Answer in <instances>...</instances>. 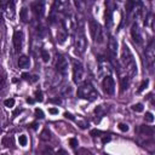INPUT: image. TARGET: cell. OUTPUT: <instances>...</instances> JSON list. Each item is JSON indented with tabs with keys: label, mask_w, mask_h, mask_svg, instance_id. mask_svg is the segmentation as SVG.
Instances as JSON below:
<instances>
[{
	"label": "cell",
	"mask_w": 155,
	"mask_h": 155,
	"mask_svg": "<svg viewBox=\"0 0 155 155\" xmlns=\"http://www.w3.org/2000/svg\"><path fill=\"white\" fill-rule=\"evenodd\" d=\"M120 62H121V65H122L124 70L126 71V74L131 79L137 75V63H136V59H134L130 47L126 44H124V46H122Z\"/></svg>",
	"instance_id": "cell-1"
},
{
	"label": "cell",
	"mask_w": 155,
	"mask_h": 155,
	"mask_svg": "<svg viewBox=\"0 0 155 155\" xmlns=\"http://www.w3.org/2000/svg\"><path fill=\"white\" fill-rule=\"evenodd\" d=\"M84 25L82 23L80 22L79 24H76V34H75V39H74V48H75V52L78 54H82L85 51H86V47H87V41H86V36H85V33H84Z\"/></svg>",
	"instance_id": "cell-2"
},
{
	"label": "cell",
	"mask_w": 155,
	"mask_h": 155,
	"mask_svg": "<svg viewBox=\"0 0 155 155\" xmlns=\"http://www.w3.org/2000/svg\"><path fill=\"white\" fill-rule=\"evenodd\" d=\"M78 97L92 102V101H96L99 97V94L94 90V87L90 82L86 81V82H84V84H81L79 86V88H78Z\"/></svg>",
	"instance_id": "cell-3"
},
{
	"label": "cell",
	"mask_w": 155,
	"mask_h": 155,
	"mask_svg": "<svg viewBox=\"0 0 155 155\" xmlns=\"http://www.w3.org/2000/svg\"><path fill=\"white\" fill-rule=\"evenodd\" d=\"M144 64L149 71L155 69V39H153L144 50Z\"/></svg>",
	"instance_id": "cell-4"
},
{
	"label": "cell",
	"mask_w": 155,
	"mask_h": 155,
	"mask_svg": "<svg viewBox=\"0 0 155 155\" xmlns=\"http://www.w3.org/2000/svg\"><path fill=\"white\" fill-rule=\"evenodd\" d=\"M90 31H91V35H92V39L96 44H102L104 41V34H103V29H102V25L91 19L90 21Z\"/></svg>",
	"instance_id": "cell-5"
},
{
	"label": "cell",
	"mask_w": 155,
	"mask_h": 155,
	"mask_svg": "<svg viewBox=\"0 0 155 155\" xmlns=\"http://www.w3.org/2000/svg\"><path fill=\"white\" fill-rule=\"evenodd\" d=\"M73 80L75 84H81L85 81V69L80 61L73 59Z\"/></svg>",
	"instance_id": "cell-6"
},
{
	"label": "cell",
	"mask_w": 155,
	"mask_h": 155,
	"mask_svg": "<svg viewBox=\"0 0 155 155\" xmlns=\"http://www.w3.org/2000/svg\"><path fill=\"white\" fill-rule=\"evenodd\" d=\"M111 70L113 69H111L110 62L104 57H99L98 58V74H99V76H103V78L110 76Z\"/></svg>",
	"instance_id": "cell-7"
},
{
	"label": "cell",
	"mask_w": 155,
	"mask_h": 155,
	"mask_svg": "<svg viewBox=\"0 0 155 155\" xmlns=\"http://www.w3.org/2000/svg\"><path fill=\"white\" fill-rule=\"evenodd\" d=\"M56 69L63 76L67 75V73H68V61H67V58L64 56L57 54V58H56Z\"/></svg>",
	"instance_id": "cell-8"
},
{
	"label": "cell",
	"mask_w": 155,
	"mask_h": 155,
	"mask_svg": "<svg viewBox=\"0 0 155 155\" xmlns=\"http://www.w3.org/2000/svg\"><path fill=\"white\" fill-rule=\"evenodd\" d=\"M103 90L107 94H114L115 93V81L111 76H105L102 82Z\"/></svg>",
	"instance_id": "cell-9"
},
{
	"label": "cell",
	"mask_w": 155,
	"mask_h": 155,
	"mask_svg": "<svg viewBox=\"0 0 155 155\" xmlns=\"http://www.w3.org/2000/svg\"><path fill=\"white\" fill-rule=\"evenodd\" d=\"M108 51H109V54H110L111 59L115 61L116 54H117V41L113 35H110L109 40H108Z\"/></svg>",
	"instance_id": "cell-10"
},
{
	"label": "cell",
	"mask_w": 155,
	"mask_h": 155,
	"mask_svg": "<svg viewBox=\"0 0 155 155\" xmlns=\"http://www.w3.org/2000/svg\"><path fill=\"white\" fill-rule=\"evenodd\" d=\"M131 36L133 39V41L137 44V45H140L142 41H143V36H142V31L139 29V25L137 23H133L132 27H131Z\"/></svg>",
	"instance_id": "cell-11"
},
{
	"label": "cell",
	"mask_w": 155,
	"mask_h": 155,
	"mask_svg": "<svg viewBox=\"0 0 155 155\" xmlns=\"http://www.w3.org/2000/svg\"><path fill=\"white\" fill-rule=\"evenodd\" d=\"M22 45H23V33L22 30H18L16 29L13 31V47H15V51L18 52L22 50Z\"/></svg>",
	"instance_id": "cell-12"
},
{
	"label": "cell",
	"mask_w": 155,
	"mask_h": 155,
	"mask_svg": "<svg viewBox=\"0 0 155 155\" xmlns=\"http://www.w3.org/2000/svg\"><path fill=\"white\" fill-rule=\"evenodd\" d=\"M1 7H2V11H4V15L8 19L15 18V2L13 1H8L6 4H2Z\"/></svg>",
	"instance_id": "cell-13"
},
{
	"label": "cell",
	"mask_w": 155,
	"mask_h": 155,
	"mask_svg": "<svg viewBox=\"0 0 155 155\" xmlns=\"http://www.w3.org/2000/svg\"><path fill=\"white\" fill-rule=\"evenodd\" d=\"M138 142H139V144H140L143 148H145V149L149 150L150 153L155 151V142H154V139H151V138H147V137H145L144 140H138Z\"/></svg>",
	"instance_id": "cell-14"
},
{
	"label": "cell",
	"mask_w": 155,
	"mask_h": 155,
	"mask_svg": "<svg viewBox=\"0 0 155 155\" xmlns=\"http://www.w3.org/2000/svg\"><path fill=\"white\" fill-rule=\"evenodd\" d=\"M31 10L34 11V13L39 17H41L44 15V10H45V6H44V2L42 1H36V2H33L31 4Z\"/></svg>",
	"instance_id": "cell-15"
},
{
	"label": "cell",
	"mask_w": 155,
	"mask_h": 155,
	"mask_svg": "<svg viewBox=\"0 0 155 155\" xmlns=\"http://www.w3.org/2000/svg\"><path fill=\"white\" fill-rule=\"evenodd\" d=\"M137 131H138V133H139L140 136H143V137H150V136H153V133H154V130H153L150 126H147V125H140V126L137 128Z\"/></svg>",
	"instance_id": "cell-16"
},
{
	"label": "cell",
	"mask_w": 155,
	"mask_h": 155,
	"mask_svg": "<svg viewBox=\"0 0 155 155\" xmlns=\"http://www.w3.org/2000/svg\"><path fill=\"white\" fill-rule=\"evenodd\" d=\"M18 67L22 68V69L29 68L30 67V59H29V57L25 56V54L19 56V58H18Z\"/></svg>",
	"instance_id": "cell-17"
},
{
	"label": "cell",
	"mask_w": 155,
	"mask_h": 155,
	"mask_svg": "<svg viewBox=\"0 0 155 155\" xmlns=\"http://www.w3.org/2000/svg\"><path fill=\"white\" fill-rule=\"evenodd\" d=\"M131 85V78L128 75H125L120 79V86H121V91H126Z\"/></svg>",
	"instance_id": "cell-18"
},
{
	"label": "cell",
	"mask_w": 155,
	"mask_h": 155,
	"mask_svg": "<svg viewBox=\"0 0 155 155\" xmlns=\"http://www.w3.org/2000/svg\"><path fill=\"white\" fill-rule=\"evenodd\" d=\"M104 16H105V24H107V27H110L111 22H113V10L110 7H107Z\"/></svg>",
	"instance_id": "cell-19"
},
{
	"label": "cell",
	"mask_w": 155,
	"mask_h": 155,
	"mask_svg": "<svg viewBox=\"0 0 155 155\" xmlns=\"http://www.w3.org/2000/svg\"><path fill=\"white\" fill-rule=\"evenodd\" d=\"M154 21H155V19H154L153 12H148V15H147V17H145V21H144V25L148 27V28H153Z\"/></svg>",
	"instance_id": "cell-20"
},
{
	"label": "cell",
	"mask_w": 155,
	"mask_h": 155,
	"mask_svg": "<svg viewBox=\"0 0 155 155\" xmlns=\"http://www.w3.org/2000/svg\"><path fill=\"white\" fill-rule=\"evenodd\" d=\"M107 111H108V108H107L105 105H98V107L94 109V113H96L99 117H102Z\"/></svg>",
	"instance_id": "cell-21"
},
{
	"label": "cell",
	"mask_w": 155,
	"mask_h": 155,
	"mask_svg": "<svg viewBox=\"0 0 155 155\" xmlns=\"http://www.w3.org/2000/svg\"><path fill=\"white\" fill-rule=\"evenodd\" d=\"M19 17H21V19H22V22H28V10L25 8V7H23L22 10H21V13H19Z\"/></svg>",
	"instance_id": "cell-22"
},
{
	"label": "cell",
	"mask_w": 155,
	"mask_h": 155,
	"mask_svg": "<svg viewBox=\"0 0 155 155\" xmlns=\"http://www.w3.org/2000/svg\"><path fill=\"white\" fill-rule=\"evenodd\" d=\"M40 56H41V58H42L44 62H48L50 61V53L45 48H41L40 50Z\"/></svg>",
	"instance_id": "cell-23"
},
{
	"label": "cell",
	"mask_w": 155,
	"mask_h": 155,
	"mask_svg": "<svg viewBox=\"0 0 155 155\" xmlns=\"http://www.w3.org/2000/svg\"><path fill=\"white\" fill-rule=\"evenodd\" d=\"M131 109H132L133 111H136V113H142V111L144 110V105H143L142 103H136V104H133V105L131 107Z\"/></svg>",
	"instance_id": "cell-24"
},
{
	"label": "cell",
	"mask_w": 155,
	"mask_h": 155,
	"mask_svg": "<svg viewBox=\"0 0 155 155\" xmlns=\"http://www.w3.org/2000/svg\"><path fill=\"white\" fill-rule=\"evenodd\" d=\"M40 138L42 139V140H48L50 138H51V133H50V131H48V128H45L42 132H41V134H40Z\"/></svg>",
	"instance_id": "cell-25"
},
{
	"label": "cell",
	"mask_w": 155,
	"mask_h": 155,
	"mask_svg": "<svg viewBox=\"0 0 155 155\" xmlns=\"http://www.w3.org/2000/svg\"><path fill=\"white\" fill-rule=\"evenodd\" d=\"M75 155H93L90 150L85 149V148H79L76 151H75Z\"/></svg>",
	"instance_id": "cell-26"
},
{
	"label": "cell",
	"mask_w": 155,
	"mask_h": 155,
	"mask_svg": "<svg viewBox=\"0 0 155 155\" xmlns=\"http://www.w3.org/2000/svg\"><path fill=\"white\" fill-rule=\"evenodd\" d=\"M18 143H19V145L25 147L27 143H28V138H27V136H25V134H21V136L18 137Z\"/></svg>",
	"instance_id": "cell-27"
},
{
	"label": "cell",
	"mask_w": 155,
	"mask_h": 155,
	"mask_svg": "<svg viewBox=\"0 0 155 155\" xmlns=\"http://www.w3.org/2000/svg\"><path fill=\"white\" fill-rule=\"evenodd\" d=\"M148 84H149V80H148V79L143 80V81H142V84H140V86H139V88L137 90V93H140L142 91H144V90L148 87Z\"/></svg>",
	"instance_id": "cell-28"
},
{
	"label": "cell",
	"mask_w": 155,
	"mask_h": 155,
	"mask_svg": "<svg viewBox=\"0 0 155 155\" xmlns=\"http://www.w3.org/2000/svg\"><path fill=\"white\" fill-rule=\"evenodd\" d=\"M4 105L7 108H13L15 107V99L13 98H7L4 101Z\"/></svg>",
	"instance_id": "cell-29"
},
{
	"label": "cell",
	"mask_w": 155,
	"mask_h": 155,
	"mask_svg": "<svg viewBox=\"0 0 155 155\" xmlns=\"http://www.w3.org/2000/svg\"><path fill=\"white\" fill-rule=\"evenodd\" d=\"M144 120H145V122H153L154 121V115L150 111H147L145 116H144Z\"/></svg>",
	"instance_id": "cell-30"
},
{
	"label": "cell",
	"mask_w": 155,
	"mask_h": 155,
	"mask_svg": "<svg viewBox=\"0 0 155 155\" xmlns=\"http://www.w3.org/2000/svg\"><path fill=\"white\" fill-rule=\"evenodd\" d=\"M119 130L121 131V132H127L128 131V125L127 124H119Z\"/></svg>",
	"instance_id": "cell-31"
},
{
	"label": "cell",
	"mask_w": 155,
	"mask_h": 155,
	"mask_svg": "<svg viewBox=\"0 0 155 155\" xmlns=\"http://www.w3.org/2000/svg\"><path fill=\"white\" fill-rule=\"evenodd\" d=\"M69 144H70V147H71V148H76V147L79 145L78 139H76V138H70V139H69Z\"/></svg>",
	"instance_id": "cell-32"
},
{
	"label": "cell",
	"mask_w": 155,
	"mask_h": 155,
	"mask_svg": "<svg viewBox=\"0 0 155 155\" xmlns=\"http://www.w3.org/2000/svg\"><path fill=\"white\" fill-rule=\"evenodd\" d=\"M62 94H71V87L70 86H65L63 90H62Z\"/></svg>",
	"instance_id": "cell-33"
},
{
	"label": "cell",
	"mask_w": 155,
	"mask_h": 155,
	"mask_svg": "<svg viewBox=\"0 0 155 155\" xmlns=\"http://www.w3.org/2000/svg\"><path fill=\"white\" fill-rule=\"evenodd\" d=\"M35 98H36V101H39V102H42V92H41L40 90L35 91Z\"/></svg>",
	"instance_id": "cell-34"
},
{
	"label": "cell",
	"mask_w": 155,
	"mask_h": 155,
	"mask_svg": "<svg viewBox=\"0 0 155 155\" xmlns=\"http://www.w3.org/2000/svg\"><path fill=\"white\" fill-rule=\"evenodd\" d=\"M35 115H36L38 119H42V117H44V111H42L41 109L36 108V109H35Z\"/></svg>",
	"instance_id": "cell-35"
},
{
	"label": "cell",
	"mask_w": 155,
	"mask_h": 155,
	"mask_svg": "<svg viewBox=\"0 0 155 155\" xmlns=\"http://www.w3.org/2000/svg\"><path fill=\"white\" fill-rule=\"evenodd\" d=\"M48 113H50V114H53V115H54V114H58V109H57V108H50V109H48Z\"/></svg>",
	"instance_id": "cell-36"
},
{
	"label": "cell",
	"mask_w": 155,
	"mask_h": 155,
	"mask_svg": "<svg viewBox=\"0 0 155 155\" xmlns=\"http://www.w3.org/2000/svg\"><path fill=\"white\" fill-rule=\"evenodd\" d=\"M56 155H68V154H67V151H65V150H63V149H59V150L56 153Z\"/></svg>",
	"instance_id": "cell-37"
},
{
	"label": "cell",
	"mask_w": 155,
	"mask_h": 155,
	"mask_svg": "<svg viewBox=\"0 0 155 155\" xmlns=\"http://www.w3.org/2000/svg\"><path fill=\"white\" fill-rule=\"evenodd\" d=\"M64 116H65L67 119H70V120H75V117H74V116H73L70 113H65V114H64Z\"/></svg>",
	"instance_id": "cell-38"
},
{
	"label": "cell",
	"mask_w": 155,
	"mask_h": 155,
	"mask_svg": "<svg viewBox=\"0 0 155 155\" xmlns=\"http://www.w3.org/2000/svg\"><path fill=\"white\" fill-rule=\"evenodd\" d=\"M101 133H102V132H101V131H97V130H93V131H91V134H92V136H96V134L98 136V134H101Z\"/></svg>",
	"instance_id": "cell-39"
},
{
	"label": "cell",
	"mask_w": 155,
	"mask_h": 155,
	"mask_svg": "<svg viewBox=\"0 0 155 155\" xmlns=\"http://www.w3.org/2000/svg\"><path fill=\"white\" fill-rule=\"evenodd\" d=\"M50 102L56 103V104H59V103H61V99H59V98H56V99H50Z\"/></svg>",
	"instance_id": "cell-40"
},
{
	"label": "cell",
	"mask_w": 155,
	"mask_h": 155,
	"mask_svg": "<svg viewBox=\"0 0 155 155\" xmlns=\"http://www.w3.org/2000/svg\"><path fill=\"white\" fill-rule=\"evenodd\" d=\"M109 140H110L109 137H104V138H103V143H107V142H109Z\"/></svg>",
	"instance_id": "cell-41"
},
{
	"label": "cell",
	"mask_w": 155,
	"mask_h": 155,
	"mask_svg": "<svg viewBox=\"0 0 155 155\" xmlns=\"http://www.w3.org/2000/svg\"><path fill=\"white\" fill-rule=\"evenodd\" d=\"M151 105H153V108H155V99H151Z\"/></svg>",
	"instance_id": "cell-42"
},
{
	"label": "cell",
	"mask_w": 155,
	"mask_h": 155,
	"mask_svg": "<svg viewBox=\"0 0 155 155\" xmlns=\"http://www.w3.org/2000/svg\"><path fill=\"white\" fill-rule=\"evenodd\" d=\"M27 102H28V103H33V102H34V101H33V99H31V98H28V99H27Z\"/></svg>",
	"instance_id": "cell-43"
},
{
	"label": "cell",
	"mask_w": 155,
	"mask_h": 155,
	"mask_svg": "<svg viewBox=\"0 0 155 155\" xmlns=\"http://www.w3.org/2000/svg\"><path fill=\"white\" fill-rule=\"evenodd\" d=\"M4 155H5V154H4Z\"/></svg>",
	"instance_id": "cell-44"
}]
</instances>
